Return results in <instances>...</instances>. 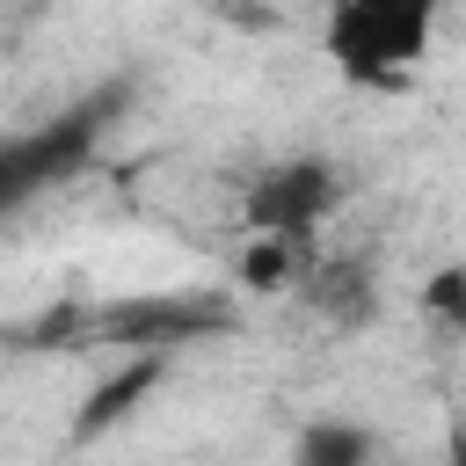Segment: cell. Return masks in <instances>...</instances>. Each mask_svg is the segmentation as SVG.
<instances>
[{
	"label": "cell",
	"instance_id": "4",
	"mask_svg": "<svg viewBox=\"0 0 466 466\" xmlns=\"http://www.w3.org/2000/svg\"><path fill=\"white\" fill-rule=\"evenodd\" d=\"M291 466H379V437L350 415H313L291 437Z\"/></svg>",
	"mask_w": 466,
	"mask_h": 466
},
{
	"label": "cell",
	"instance_id": "5",
	"mask_svg": "<svg viewBox=\"0 0 466 466\" xmlns=\"http://www.w3.org/2000/svg\"><path fill=\"white\" fill-rule=\"evenodd\" d=\"M160 371H167V357H131L116 379H102L95 393H87V408H80V422H73V437H102L109 422H124L153 386H160Z\"/></svg>",
	"mask_w": 466,
	"mask_h": 466
},
{
	"label": "cell",
	"instance_id": "8",
	"mask_svg": "<svg viewBox=\"0 0 466 466\" xmlns=\"http://www.w3.org/2000/svg\"><path fill=\"white\" fill-rule=\"evenodd\" d=\"M451 459H459V466H466V422H459V430H451Z\"/></svg>",
	"mask_w": 466,
	"mask_h": 466
},
{
	"label": "cell",
	"instance_id": "3",
	"mask_svg": "<svg viewBox=\"0 0 466 466\" xmlns=\"http://www.w3.org/2000/svg\"><path fill=\"white\" fill-rule=\"evenodd\" d=\"M218 320H226L218 306L182 299V291H160V299H124V306H109V313H102V335H116V342H131V350H146V357H175L189 335H211Z\"/></svg>",
	"mask_w": 466,
	"mask_h": 466
},
{
	"label": "cell",
	"instance_id": "1",
	"mask_svg": "<svg viewBox=\"0 0 466 466\" xmlns=\"http://www.w3.org/2000/svg\"><path fill=\"white\" fill-rule=\"evenodd\" d=\"M430 29H437V15H430L422 0H342L320 36H328V58H335L350 80L393 87V80H408V66L430 51Z\"/></svg>",
	"mask_w": 466,
	"mask_h": 466
},
{
	"label": "cell",
	"instance_id": "6",
	"mask_svg": "<svg viewBox=\"0 0 466 466\" xmlns=\"http://www.w3.org/2000/svg\"><path fill=\"white\" fill-rule=\"evenodd\" d=\"M422 313H430L437 328L466 335V262H444V269L422 277Z\"/></svg>",
	"mask_w": 466,
	"mask_h": 466
},
{
	"label": "cell",
	"instance_id": "7",
	"mask_svg": "<svg viewBox=\"0 0 466 466\" xmlns=\"http://www.w3.org/2000/svg\"><path fill=\"white\" fill-rule=\"evenodd\" d=\"M240 277H248L255 291L284 284V277H291V240H255V248L240 255Z\"/></svg>",
	"mask_w": 466,
	"mask_h": 466
},
{
	"label": "cell",
	"instance_id": "2",
	"mask_svg": "<svg viewBox=\"0 0 466 466\" xmlns=\"http://www.w3.org/2000/svg\"><path fill=\"white\" fill-rule=\"evenodd\" d=\"M335 204H342V175H335V160H320V153L277 160V167H262V175L240 189V211H248L255 240H306Z\"/></svg>",
	"mask_w": 466,
	"mask_h": 466
}]
</instances>
